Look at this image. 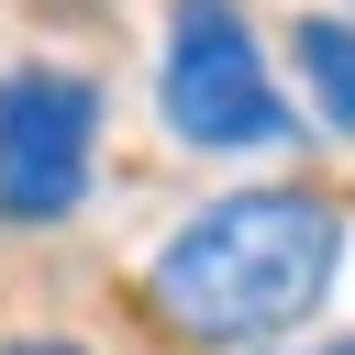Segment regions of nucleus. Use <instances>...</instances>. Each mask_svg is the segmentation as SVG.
<instances>
[{
    "mask_svg": "<svg viewBox=\"0 0 355 355\" xmlns=\"http://www.w3.org/2000/svg\"><path fill=\"white\" fill-rule=\"evenodd\" d=\"M344 266V222L333 200L311 189H244V200H211L200 222L166 233L155 255V311L178 333H211V344H255V333H288L322 311Z\"/></svg>",
    "mask_w": 355,
    "mask_h": 355,
    "instance_id": "obj_1",
    "label": "nucleus"
},
{
    "mask_svg": "<svg viewBox=\"0 0 355 355\" xmlns=\"http://www.w3.org/2000/svg\"><path fill=\"white\" fill-rule=\"evenodd\" d=\"M166 133L200 144V155H233V144H288V100L266 89V55L244 33L233 0H178V33H166Z\"/></svg>",
    "mask_w": 355,
    "mask_h": 355,
    "instance_id": "obj_2",
    "label": "nucleus"
},
{
    "mask_svg": "<svg viewBox=\"0 0 355 355\" xmlns=\"http://www.w3.org/2000/svg\"><path fill=\"white\" fill-rule=\"evenodd\" d=\"M89 144H100V89H89V78H67V67L0 78V211H11V222L78 211Z\"/></svg>",
    "mask_w": 355,
    "mask_h": 355,
    "instance_id": "obj_3",
    "label": "nucleus"
},
{
    "mask_svg": "<svg viewBox=\"0 0 355 355\" xmlns=\"http://www.w3.org/2000/svg\"><path fill=\"white\" fill-rule=\"evenodd\" d=\"M288 44H300V78H311L322 122H333V133H355V22H300Z\"/></svg>",
    "mask_w": 355,
    "mask_h": 355,
    "instance_id": "obj_4",
    "label": "nucleus"
},
{
    "mask_svg": "<svg viewBox=\"0 0 355 355\" xmlns=\"http://www.w3.org/2000/svg\"><path fill=\"white\" fill-rule=\"evenodd\" d=\"M0 355H78V344H0Z\"/></svg>",
    "mask_w": 355,
    "mask_h": 355,
    "instance_id": "obj_5",
    "label": "nucleus"
},
{
    "mask_svg": "<svg viewBox=\"0 0 355 355\" xmlns=\"http://www.w3.org/2000/svg\"><path fill=\"white\" fill-rule=\"evenodd\" d=\"M333 355H355V344H333Z\"/></svg>",
    "mask_w": 355,
    "mask_h": 355,
    "instance_id": "obj_6",
    "label": "nucleus"
}]
</instances>
